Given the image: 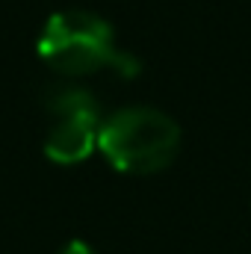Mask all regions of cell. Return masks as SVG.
Segmentation results:
<instances>
[{"label":"cell","instance_id":"obj_1","mask_svg":"<svg viewBox=\"0 0 251 254\" xmlns=\"http://www.w3.org/2000/svg\"><path fill=\"white\" fill-rule=\"evenodd\" d=\"M39 57L54 71L80 77L101 68H116L122 77H133L139 65L133 57L113 48V27L92 12H57L39 36Z\"/></svg>","mask_w":251,"mask_h":254},{"label":"cell","instance_id":"obj_2","mask_svg":"<svg viewBox=\"0 0 251 254\" xmlns=\"http://www.w3.org/2000/svg\"><path fill=\"white\" fill-rule=\"evenodd\" d=\"M98 148L119 172L154 175L178 157L181 127L160 110L130 107L101 125Z\"/></svg>","mask_w":251,"mask_h":254},{"label":"cell","instance_id":"obj_3","mask_svg":"<svg viewBox=\"0 0 251 254\" xmlns=\"http://www.w3.org/2000/svg\"><path fill=\"white\" fill-rule=\"evenodd\" d=\"M48 110L57 116V125L48 133L45 154L60 166L83 163L98 145L101 130L95 98L83 89H60L48 101Z\"/></svg>","mask_w":251,"mask_h":254},{"label":"cell","instance_id":"obj_4","mask_svg":"<svg viewBox=\"0 0 251 254\" xmlns=\"http://www.w3.org/2000/svg\"><path fill=\"white\" fill-rule=\"evenodd\" d=\"M60 254H98V252H95L89 243H83V240H71V243H68Z\"/></svg>","mask_w":251,"mask_h":254}]
</instances>
